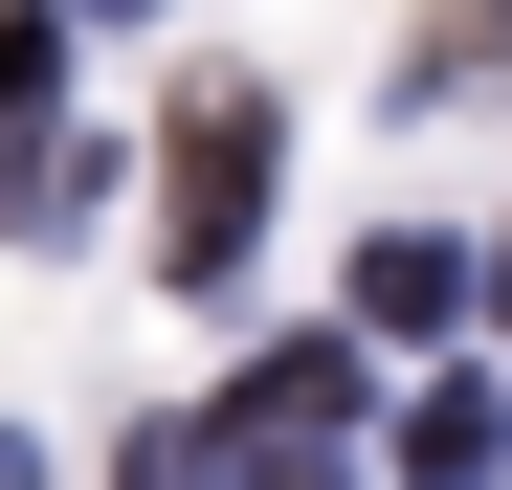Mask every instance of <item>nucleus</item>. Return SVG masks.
Returning a JSON list of instances; mask_svg holds the SVG:
<instances>
[{
	"instance_id": "nucleus-4",
	"label": "nucleus",
	"mask_w": 512,
	"mask_h": 490,
	"mask_svg": "<svg viewBox=\"0 0 512 490\" xmlns=\"http://www.w3.org/2000/svg\"><path fill=\"white\" fill-rule=\"evenodd\" d=\"M357 335H468V245L446 223H379L357 245Z\"/></svg>"
},
{
	"instance_id": "nucleus-1",
	"label": "nucleus",
	"mask_w": 512,
	"mask_h": 490,
	"mask_svg": "<svg viewBox=\"0 0 512 490\" xmlns=\"http://www.w3.org/2000/svg\"><path fill=\"white\" fill-rule=\"evenodd\" d=\"M223 490H357L379 468V401H357V335H268L223 379V424H201Z\"/></svg>"
},
{
	"instance_id": "nucleus-3",
	"label": "nucleus",
	"mask_w": 512,
	"mask_h": 490,
	"mask_svg": "<svg viewBox=\"0 0 512 490\" xmlns=\"http://www.w3.org/2000/svg\"><path fill=\"white\" fill-rule=\"evenodd\" d=\"M379 468H401V490H512V379H490V357H446V379L379 424Z\"/></svg>"
},
{
	"instance_id": "nucleus-8",
	"label": "nucleus",
	"mask_w": 512,
	"mask_h": 490,
	"mask_svg": "<svg viewBox=\"0 0 512 490\" xmlns=\"http://www.w3.org/2000/svg\"><path fill=\"white\" fill-rule=\"evenodd\" d=\"M112 490H223V468H201V424H134V468H112Z\"/></svg>"
},
{
	"instance_id": "nucleus-7",
	"label": "nucleus",
	"mask_w": 512,
	"mask_h": 490,
	"mask_svg": "<svg viewBox=\"0 0 512 490\" xmlns=\"http://www.w3.org/2000/svg\"><path fill=\"white\" fill-rule=\"evenodd\" d=\"M45 90H67V0H0V134H45Z\"/></svg>"
},
{
	"instance_id": "nucleus-10",
	"label": "nucleus",
	"mask_w": 512,
	"mask_h": 490,
	"mask_svg": "<svg viewBox=\"0 0 512 490\" xmlns=\"http://www.w3.org/2000/svg\"><path fill=\"white\" fill-rule=\"evenodd\" d=\"M0 490H45V468H23V424H0Z\"/></svg>"
},
{
	"instance_id": "nucleus-6",
	"label": "nucleus",
	"mask_w": 512,
	"mask_h": 490,
	"mask_svg": "<svg viewBox=\"0 0 512 490\" xmlns=\"http://www.w3.org/2000/svg\"><path fill=\"white\" fill-rule=\"evenodd\" d=\"M90 201H112V156H90V134H23V156H0V223H23V245H67Z\"/></svg>"
},
{
	"instance_id": "nucleus-2",
	"label": "nucleus",
	"mask_w": 512,
	"mask_h": 490,
	"mask_svg": "<svg viewBox=\"0 0 512 490\" xmlns=\"http://www.w3.org/2000/svg\"><path fill=\"white\" fill-rule=\"evenodd\" d=\"M245 245H268V90L201 67L179 134H156V268H179V290H245Z\"/></svg>"
},
{
	"instance_id": "nucleus-9",
	"label": "nucleus",
	"mask_w": 512,
	"mask_h": 490,
	"mask_svg": "<svg viewBox=\"0 0 512 490\" xmlns=\"http://www.w3.org/2000/svg\"><path fill=\"white\" fill-rule=\"evenodd\" d=\"M468 312H512V223H490V245H468Z\"/></svg>"
},
{
	"instance_id": "nucleus-5",
	"label": "nucleus",
	"mask_w": 512,
	"mask_h": 490,
	"mask_svg": "<svg viewBox=\"0 0 512 490\" xmlns=\"http://www.w3.org/2000/svg\"><path fill=\"white\" fill-rule=\"evenodd\" d=\"M512 67V0H423V45H401V112H446V90H490Z\"/></svg>"
}]
</instances>
